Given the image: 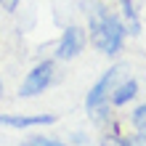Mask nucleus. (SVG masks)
<instances>
[{"label": "nucleus", "instance_id": "obj_1", "mask_svg": "<svg viewBox=\"0 0 146 146\" xmlns=\"http://www.w3.org/2000/svg\"><path fill=\"white\" fill-rule=\"evenodd\" d=\"M88 37L90 45L104 56H117L125 45L127 27L104 3H90L88 8Z\"/></svg>", "mask_w": 146, "mask_h": 146}, {"label": "nucleus", "instance_id": "obj_2", "mask_svg": "<svg viewBox=\"0 0 146 146\" xmlns=\"http://www.w3.org/2000/svg\"><path fill=\"white\" fill-rule=\"evenodd\" d=\"M127 72V64H111L109 69L98 77L96 82H93V88L88 90V96H85V109H88V114H93L96 122H106L109 119V96L111 90H114V85L125 77Z\"/></svg>", "mask_w": 146, "mask_h": 146}, {"label": "nucleus", "instance_id": "obj_3", "mask_svg": "<svg viewBox=\"0 0 146 146\" xmlns=\"http://www.w3.org/2000/svg\"><path fill=\"white\" fill-rule=\"evenodd\" d=\"M53 77H56V64L53 61L35 64L27 72L24 82L19 85V96L21 98H35V96H40V93H45L50 88V82H53Z\"/></svg>", "mask_w": 146, "mask_h": 146}, {"label": "nucleus", "instance_id": "obj_4", "mask_svg": "<svg viewBox=\"0 0 146 146\" xmlns=\"http://www.w3.org/2000/svg\"><path fill=\"white\" fill-rule=\"evenodd\" d=\"M85 42H88L85 29L66 27L61 32V37H58V42H56V58H58V61H72V58H77V56L82 53Z\"/></svg>", "mask_w": 146, "mask_h": 146}, {"label": "nucleus", "instance_id": "obj_5", "mask_svg": "<svg viewBox=\"0 0 146 146\" xmlns=\"http://www.w3.org/2000/svg\"><path fill=\"white\" fill-rule=\"evenodd\" d=\"M56 114H0V125L8 127H40V125H53Z\"/></svg>", "mask_w": 146, "mask_h": 146}, {"label": "nucleus", "instance_id": "obj_6", "mask_svg": "<svg viewBox=\"0 0 146 146\" xmlns=\"http://www.w3.org/2000/svg\"><path fill=\"white\" fill-rule=\"evenodd\" d=\"M135 96H138V80H119L114 85V90H111V96H109V104L111 106H125L127 101H133Z\"/></svg>", "mask_w": 146, "mask_h": 146}, {"label": "nucleus", "instance_id": "obj_7", "mask_svg": "<svg viewBox=\"0 0 146 146\" xmlns=\"http://www.w3.org/2000/svg\"><path fill=\"white\" fill-rule=\"evenodd\" d=\"M130 125H133V146H146V104L135 106L133 114H130Z\"/></svg>", "mask_w": 146, "mask_h": 146}, {"label": "nucleus", "instance_id": "obj_8", "mask_svg": "<svg viewBox=\"0 0 146 146\" xmlns=\"http://www.w3.org/2000/svg\"><path fill=\"white\" fill-rule=\"evenodd\" d=\"M119 8H122V16H125V27L130 35H138L141 32V19H138V11H135V3L133 0H117Z\"/></svg>", "mask_w": 146, "mask_h": 146}, {"label": "nucleus", "instance_id": "obj_9", "mask_svg": "<svg viewBox=\"0 0 146 146\" xmlns=\"http://www.w3.org/2000/svg\"><path fill=\"white\" fill-rule=\"evenodd\" d=\"M101 146H133V138L130 135H122V133H117V130H109L101 135Z\"/></svg>", "mask_w": 146, "mask_h": 146}, {"label": "nucleus", "instance_id": "obj_10", "mask_svg": "<svg viewBox=\"0 0 146 146\" xmlns=\"http://www.w3.org/2000/svg\"><path fill=\"white\" fill-rule=\"evenodd\" d=\"M21 146H66V143L53 141V138H45V135H35V138H29L27 143H21Z\"/></svg>", "mask_w": 146, "mask_h": 146}, {"label": "nucleus", "instance_id": "obj_11", "mask_svg": "<svg viewBox=\"0 0 146 146\" xmlns=\"http://www.w3.org/2000/svg\"><path fill=\"white\" fill-rule=\"evenodd\" d=\"M19 3L21 0H0V8H3L5 13H16L19 11Z\"/></svg>", "mask_w": 146, "mask_h": 146}, {"label": "nucleus", "instance_id": "obj_12", "mask_svg": "<svg viewBox=\"0 0 146 146\" xmlns=\"http://www.w3.org/2000/svg\"><path fill=\"white\" fill-rule=\"evenodd\" d=\"M3 93H5V82H3V77H0V98H3Z\"/></svg>", "mask_w": 146, "mask_h": 146}]
</instances>
